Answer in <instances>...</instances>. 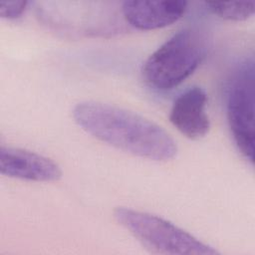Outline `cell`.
<instances>
[{
	"instance_id": "6da1fadb",
	"label": "cell",
	"mask_w": 255,
	"mask_h": 255,
	"mask_svg": "<svg viewBox=\"0 0 255 255\" xmlns=\"http://www.w3.org/2000/svg\"><path fill=\"white\" fill-rule=\"evenodd\" d=\"M72 115L87 133L123 151L156 161L177 153L176 142L160 126L133 112L86 101L78 103Z\"/></svg>"
},
{
	"instance_id": "7a4b0ae2",
	"label": "cell",
	"mask_w": 255,
	"mask_h": 255,
	"mask_svg": "<svg viewBox=\"0 0 255 255\" xmlns=\"http://www.w3.org/2000/svg\"><path fill=\"white\" fill-rule=\"evenodd\" d=\"M204 55L201 35L191 28L181 29L146 59L141 69L142 78L153 90H172L193 74Z\"/></svg>"
},
{
	"instance_id": "3957f363",
	"label": "cell",
	"mask_w": 255,
	"mask_h": 255,
	"mask_svg": "<svg viewBox=\"0 0 255 255\" xmlns=\"http://www.w3.org/2000/svg\"><path fill=\"white\" fill-rule=\"evenodd\" d=\"M114 217L153 252L170 255L219 254L215 248L156 215L128 207H117Z\"/></svg>"
},
{
	"instance_id": "277c9868",
	"label": "cell",
	"mask_w": 255,
	"mask_h": 255,
	"mask_svg": "<svg viewBox=\"0 0 255 255\" xmlns=\"http://www.w3.org/2000/svg\"><path fill=\"white\" fill-rule=\"evenodd\" d=\"M254 80L253 58L242 62L234 71L226 91V115L237 148L254 162Z\"/></svg>"
},
{
	"instance_id": "5b68a950",
	"label": "cell",
	"mask_w": 255,
	"mask_h": 255,
	"mask_svg": "<svg viewBox=\"0 0 255 255\" xmlns=\"http://www.w3.org/2000/svg\"><path fill=\"white\" fill-rule=\"evenodd\" d=\"M0 171L3 175L39 182L56 181L62 176L60 166L37 152L1 145Z\"/></svg>"
},
{
	"instance_id": "8992f818",
	"label": "cell",
	"mask_w": 255,
	"mask_h": 255,
	"mask_svg": "<svg viewBox=\"0 0 255 255\" xmlns=\"http://www.w3.org/2000/svg\"><path fill=\"white\" fill-rule=\"evenodd\" d=\"M207 100L206 92L197 86L182 92L170 108L171 125L187 138L204 137L210 129V120L206 113Z\"/></svg>"
},
{
	"instance_id": "52a82bcc",
	"label": "cell",
	"mask_w": 255,
	"mask_h": 255,
	"mask_svg": "<svg viewBox=\"0 0 255 255\" xmlns=\"http://www.w3.org/2000/svg\"><path fill=\"white\" fill-rule=\"evenodd\" d=\"M187 10L182 0L125 1L122 13L127 23L138 30H154L178 21Z\"/></svg>"
},
{
	"instance_id": "ba28073f",
	"label": "cell",
	"mask_w": 255,
	"mask_h": 255,
	"mask_svg": "<svg viewBox=\"0 0 255 255\" xmlns=\"http://www.w3.org/2000/svg\"><path fill=\"white\" fill-rule=\"evenodd\" d=\"M207 9L214 15L231 21H244L255 12L254 1L205 2Z\"/></svg>"
},
{
	"instance_id": "9c48e42d",
	"label": "cell",
	"mask_w": 255,
	"mask_h": 255,
	"mask_svg": "<svg viewBox=\"0 0 255 255\" xmlns=\"http://www.w3.org/2000/svg\"><path fill=\"white\" fill-rule=\"evenodd\" d=\"M28 1H1L0 2V16L8 20H14L26 11Z\"/></svg>"
}]
</instances>
